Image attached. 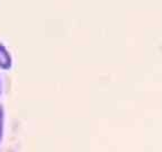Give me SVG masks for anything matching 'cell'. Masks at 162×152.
<instances>
[]
</instances>
